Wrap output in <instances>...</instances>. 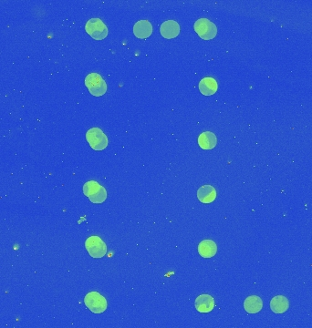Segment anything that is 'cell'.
<instances>
[{
    "label": "cell",
    "instance_id": "cell-1",
    "mask_svg": "<svg viewBox=\"0 0 312 328\" xmlns=\"http://www.w3.org/2000/svg\"><path fill=\"white\" fill-rule=\"evenodd\" d=\"M84 303L93 314H102L108 307V303L104 296L98 292H89L84 297Z\"/></svg>",
    "mask_w": 312,
    "mask_h": 328
},
{
    "label": "cell",
    "instance_id": "cell-2",
    "mask_svg": "<svg viewBox=\"0 0 312 328\" xmlns=\"http://www.w3.org/2000/svg\"><path fill=\"white\" fill-rule=\"evenodd\" d=\"M85 85L92 96L101 97L107 91V84L98 73H90L85 77Z\"/></svg>",
    "mask_w": 312,
    "mask_h": 328
},
{
    "label": "cell",
    "instance_id": "cell-3",
    "mask_svg": "<svg viewBox=\"0 0 312 328\" xmlns=\"http://www.w3.org/2000/svg\"><path fill=\"white\" fill-rule=\"evenodd\" d=\"M86 140L94 151H103L109 144L108 137L100 128H90L86 133Z\"/></svg>",
    "mask_w": 312,
    "mask_h": 328
},
{
    "label": "cell",
    "instance_id": "cell-4",
    "mask_svg": "<svg viewBox=\"0 0 312 328\" xmlns=\"http://www.w3.org/2000/svg\"><path fill=\"white\" fill-rule=\"evenodd\" d=\"M85 30L95 40H102L108 36V27L101 19L93 18L88 20L85 25Z\"/></svg>",
    "mask_w": 312,
    "mask_h": 328
},
{
    "label": "cell",
    "instance_id": "cell-5",
    "mask_svg": "<svg viewBox=\"0 0 312 328\" xmlns=\"http://www.w3.org/2000/svg\"><path fill=\"white\" fill-rule=\"evenodd\" d=\"M195 31L204 40H211L217 36V27L213 22L207 19H199L194 25Z\"/></svg>",
    "mask_w": 312,
    "mask_h": 328
},
{
    "label": "cell",
    "instance_id": "cell-6",
    "mask_svg": "<svg viewBox=\"0 0 312 328\" xmlns=\"http://www.w3.org/2000/svg\"><path fill=\"white\" fill-rule=\"evenodd\" d=\"M85 248L89 255L95 259L104 257L107 253V245L99 236H90L85 242Z\"/></svg>",
    "mask_w": 312,
    "mask_h": 328
},
{
    "label": "cell",
    "instance_id": "cell-7",
    "mask_svg": "<svg viewBox=\"0 0 312 328\" xmlns=\"http://www.w3.org/2000/svg\"><path fill=\"white\" fill-rule=\"evenodd\" d=\"M160 33L165 39H174L180 33V26L174 20H166L160 26Z\"/></svg>",
    "mask_w": 312,
    "mask_h": 328
},
{
    "label": "cell",
    "instance_id": "cell-8",
    "mask_svg": "<svg viewBox=\"0 0 312 328\" xmlns=\"http://www.w3.org/2000/svg\"><path fill=\"white\" fill-rule=\"evenodd\" d=\"M195 304H196V308L198 312L206 314V313H210L211 311L215 308L216 303H215V299L213 298V296L204 294V295L198 296L196 299Z\"/></svg>",
    "mask_w": 312,
    "mask_h": 328
},
{
    "label": "cell",
    "instance_id": "cell-9",
    "mask_svg": "<svg viewBox=\"0 0 312 328\" xmlns=\"http://www.w3.org/2000/svg\"><path fill=\"white\" fill-rule=\"evenodd\" d=\"M134 34L138 39H147L153 34V26L148 20H139L134 24Z\"/></svg>",
    "mask_w": 312,
    "mask_h": 328
},
{
    "label": "cell",
    "instance_id": "cell-10",
    "mask_svg": "<svg viewBox=\"0 0 312 328\" xmlns=\"http://www.w3.org/2000/svg\"><path fill=\"white\" fill-rule=\"evenodd\" d=\"M198 252L205 259L214 257L217 252V244L213 240H204L198 245Z\"/></svg>",
    "mask_w": 312,
    "mask_h": 328
},
{
    "label": "cell",
    "instance_id": "cell-11",
    "mask_svg": "<svg viewBox=\"0 0 312 328\" xmlns=\"http://www.w3.org/2000/svg\"><path fill=\"white\" fill-rule=\"evenodd\" d=\"M218 90L217 81L212 77H205L199 82V90L204 96L214 95Z\"/></svg>",
    "mask_w": 312,
    "mask_h": 328
},
{
    "label": "cell",
    "instance_id": "cell-12",
    "mask_svg": "<svg viewBox=\"0 0 312 328\" xmlns=\"http://www.w3.org/2000/svg\"><path fill=\"white\" fill-rule=\"evenodd\" d=\"M198 198L202 203H211L217 199V190L211 185L200 187L198 191Z\"/></svg>",
    "mask_w": 312,
    "mask_h": 328
},
{
    "label": "cell",
    "instance_id": "cell-13",
    "mask_svg": "<svg viewBox=\"0 0 312 328\" xmlns=\"http://www.w3.org/2000/svg\"><path fill=\"white\" fill-rule=\"evenodd\" d=\"M263 308V301L259 296H250L244 301V309L249 314H256Z\"/></svg>",
    "mask_w": 312,
    "mask_h": 328
},
{
    "label": "cell",
    "instance_id": "cell-14",
    "mask_svg": "<svg viewBox=\"0 0 312 328\" xmlns=\"http://www.w3.org/2000/svg\"><path fill=\"white\" fill-rule=\"evenodd\" d=\"M198 144L203 150H212L217 146V136L211 131H204L198 137Z\"/></svg>",
    "mask_w": 312,
    "mask_h": 328
},
{
    "label": "cell",
    "instance_id": "cell-15",
    "mask_svg": "<svg viewBox=\"0 0 312 328\" xmlns=\"http://www.w3.org/2000/svg\"><path fill=\"white\" fill-rule=\"evenodd\" d=\"M289 307V303L287 297L284 296H276L270 301V309L275 314H283Z\"/></svg>",
    "mask_w": 312,
    "mask_h": 328
},
{
    "label": "cell",
    "instance_id": "cell-16",
    "mask_svg": "<svg viewBox=\"0 0 312 328\" xmlns=\"http://www.w3.org/2000/svg\"><path fill=\"white\" fill-rule=\"evenodd\" d=\"M101 184L98 183L95 180H89L87 182L84 183L83 185V193L85 196H87L88 198L94 195L101 188Z\"/></svg>",
    "mask_w": 312,
    "mask_h": 328
},
{
    "label": "cell",
    "instance_id": "cell-17",
    "mask_svg": "<svg viewBox=\"0 0 312 328\" xmlns=\"http://www.w3.org/2000/svg\"><path fill=\"white\" fill-rule=\"evenodd\" d=\"M90 202L92 203H102L107 199V191L103 186H101L100 190L97 193L89 197Z\"/></svg>",
    "mask_w": 312,
    "mask_h": 328
}]
</instances>
